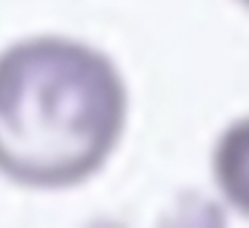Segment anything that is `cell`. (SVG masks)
<instances>
[{"label":"cell","instance_id":"1","mask_svg":"<svg viewBox=\"0 0 249 228\" xmlns=\"http://www.w3.org/2000/svg\"><path fill=\"white\" fill-rule=\"evenodd\" d=\"M129 94L115 62L59 35L0 51V174L24 188L86 183L118 148Z\"/></svg>","mask_w":249,"mask_h":228},{"label":"cell","instance_id":"2","mask_svg":"<svg viewBox=\"0 0 249 228\" xmlns=\"http://www.w3.org/2000/svg\"><path fill=\"white\" fill-rule=\"evenodd\" d=\"M212 167L222 196L238 212L249 215V115L233 121L220 134Z\"/></svg>","mask_w":249,"mask_h":228},{"label":"cell","instance_id":"3","mask_svg":"<svg viewBox=\"0 0 249 228\" xmlns=\"http://www.w3.org/2000/svg\"><path fill=\"white\" fill-rule=\"evenodd\" d=\"M238 3H241V6H247V8H249V0H238Z\"/></svg>","mask_w":249,"mask_h":228}]
</instances>
